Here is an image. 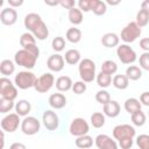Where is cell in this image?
Wrapping results in <instances>:
<instances>
[{"label":"cell","mask_w":149,"mask_h":149,"mask_svg":"<svg viewBox=\"0 0 149 149\" xmlns=\"http://www.w3.org/2000/svg\"><path fill=\"white\" fill-rule=\"evenodd\" d=\"M24 27L28 29L29 33H31L35 38L40 41H44L49 36V29L42 17L37 13H29L24 16L23 20Z\"/></svg>","instance_id":"6da1fadb"},{"label":"cell","mask_w":149,"mask_h":149,"mask_svg":"<svg viewBox=\"0 0 149 149\" xmlns=\"http://www.w3.org/2000/svg\"><path fill=\"white\" fill-rule=\"evenodd\" d=\"M78 71L83 81L91 83L95 78V63L90 58H84L78 65Z\"/></svg>","instance_id":"7a4b0ae2"},{"label":"cell","mask_w":149,"mask_h":149,"mask_svg":"<svg viewBox=\"0 0 149 149\" xmlns=\"http://www.w3.org/2000/svg\"><path fill=\"white\" fill-rule=\"evenodd\" d=\"M36 61H37V57L26 49H21L19 51H16L15 56H14L15 64H17L22 68H26L27 70L33 69L36 64Z\"/></svg>","instance_id":"3957f363"},{"label":"cell","mask_w":149,"mask_h":149,"mask_svg":"<svg viewBox=\"0 0 149 149\" xmlns=\"http://www.w3.org/2000/svg\"><path fill=\"white\" fill-rule=\"evenodd\" d=\"M36 76L26 70V71H20L19 73L15 74V78H14V84L16 87H19L20 90H27V88H30V87H34L35 83H36Z\"/></svg>","instance_id":"277c9868"},{"label":"cell","mask_w":149,"mask_h":149,"mask_svg":"<svg viewBox=\"0 0 149 149\" xmlns=\"http://www.w3.org/2000/svg\"><path fill=\"white\" fill-rule=\"evenodd\" d=\"M141 33H142V29L136 24L135 21L133 22H129L125 26V28L121 30V40L123 42L127 43H132L134 41H136L140 36H141Z\"/></svg>","instance_id":"5b68a950"},{"label":"cell","mask_w":149,"mask_h":149,"mask_svg":"<svg viewBox=\"0 0 149 149\" xmlns=\"http://www.w3.org/2000/svg\"><path fill=\"white\" fill-rule=\"evenodd\" d=\"M0 94H1V98L9 99V100H14L17 97V88L15 84H13L10 79L7 77L0 78Z\"/></svg>","instance_id":"8992f818"},{"label":"cell","mask_w":149,"mask_h":149,"mask_svg":"<svg viewBox=\"0 0 149 149\" xmlns=\"http://www.w3.org/2000/svg\"><path fill=\"white\" fill-rule=\"evenodd\" d=\"M116 55H118V58L120 59V62L123 64H132L137 59L136 52L128 44L119 45L116 49Z\"/></svg>","instance_id":"52a82bcc"},{"label":"cell","mask_w":149,"mask_h":149,"mask_svg":"<svg viewBox=\"0 0 149 149\" xmlns=\"http://www.w3.org/2000/svg\"><path fill=\"white\" fill-rule=\"evenodd\" d=\"M54 85H55V77H54V74L50 73V72H47V73H43L41 77H38L36 79L34 88L38 93H47L48 91H50V88Z\"/></svg>","instance_id":"ba28073f"},{"label":"cell","mask_w":149,"mask_h":149,"mask_svg":"<svg viewBox=\"0 0 149 149\" xmlns=\"http://www.w3.org/2000/svg\"><path fill=\"white\" fill-rule=\"evenodd\" d=\"M69 130H70L71 135L76 136V137H79V136H83V135H87V133L90 130V126H88V123L85 119L74 118L70 123Z\"/></svg>","instance_id":"9c48e42d"},{"label":"cell","mask_w":149,"mask_h":149,"mask_svg":"<svg viewBox=\"0 0 149 149\" xmlns=\"http://www.w3.org/2000/svg\"><path fill=\"white\" fill-rule=\"evenodd\" d=\"M135 135H136L135 128L127 123L118 125L113 128V137L116 141H121L123 139H134Z\"/></svg>","instance_id":"30bf717a"},{"label":"cell","mask_w":149,"mask_h":149,"mask_svg":"<svg viewBox=\"0 0 149 149\" xmlns=\"http://www.w3.org/2000/svg\"><path fill=\"white\" fill-rule=\"evenodd\" d=\"M1 129L3 132L7 133H14L19 126H21V120H20V115H17L16 113H9L6 116L2 118L1 120Z\"/></svg>","instance_id":"8fae6325"},{"label":"cell","mask_w":149,"mask_h":149,"mask_svg":"<svg viewBox=\"0 0 149 149\" xmlns=\"http://www.w3.org/2000/svg\"><path fill=\"white\" fill-rule=\"evenodd\" d=\"M41 123L35 116H26L21 121V130L24 135H35L40 132Z\"/></svg>","instance_id":"7c38bea8"},{"label":"cell","mask_w":149,"mask_h":149,"mask_svg":"<svg viewBox=\"0 0 149 149\" xmlns=\"http://www.w3.org/2000/svg\"><path fill=\"white\" fill-rule=\"evenodd\" d=\"M42 121H43V125L44 127L48 129V130H56L59 126V119H58V115L51 111V109H47L43 115H42Z\"/></svg>","instance_id":"4fadbf2b"},{"label":"cell","mask_w":149,"mask_h":149,"mask_svg":"<svg viewBox=\"0 0 149 149\" xmlns=\"http://www.w3.org/2000/svg\"><path fill=\"white\" fill-rule=\"evenodd\" d=\"M94 143L98 149H118L119 146L115 140H113L111 136L106 134H99L95 137Z\"/></svg>","instance_id":"5bb4252c"},{"label":"cell","mask_w":149,"mask_h":149,"mask_svg":"<svg viewBox=\"0 0 149 149\" xmlns=\"http://www.w3.org/2000/svg\"><path fill=\"white\" fill-rule=\"evenodd\" d=\"M0 21L3 26H13L17 21V12L12 7H6L0 13Z\"/></svg>","instance_id":"9a60e30c"},{"label":"cell","mask_w":149,"mask_h":149,"mask_svg":"<svg viewBox=\"0 0 149 149\" xmlns=\"http://www.w3.org/2000/svg\"><path fill=\"white\" fill-rule=\"evenodd\" d=\"M47 65L49 68L50 71L52 72H59L64 69V65H65V59L62 55L59 54H54L51 55L48 61H47Z\"/></svg>","instance_id":"2e32d148"},{"label":"cell","mask_w":149,"mask_h":149,"mask_svg":"<svg viewBox=\"0 0 149 149\" xmlns=\"http://www.w3.org/2000/svg\"><path fill=\"white\" fill-rule=\"evenodd\" d=\"M49 105L51 108L55 109H62L66 105V98L63 93H52L49 97Z\"/></svg>","instance_id":"e0dca14e"},{"label":"cell","mask_w":149,"mask_h":149,"mask_svg":"<svg viewBox=\"0 0 149 149\" xmlns=\"http://www.w3.org/2000/svg\"><path fill=\"white\" fill-rule=\"evenodd\" d=\"M120 111H121V107L119 102L115 100H111L108 104L104 105V108H102L104 114L108 118H116L120 114Z\"/></svg>","instance_id":"ac0fdd59"},{"label":"cell","mask_w":149,"mask_h":149,"mask_svg":"<svg viewBox=\"0 0 149 149\" xmlns=\"http://www.w3.org/2000/svg\"><path fill=\"white\" fill-rule=\"evenodd\" d=\"M55 85H56V88L59 92H66V91L72 90L73 81L69 76H61V77H58L56 79V84Z\"/></svg>","instance_id":"d6986e66"},{"label":"cell","mask_w":149,"mask_h":149,"mask_svg":"<svg viewBox=\"0 0 149 149\" xmlns=\"http://www.w3.org/2000/svg\"><path fill=\"white\" fill-rule=\"evenodd\" d=\"M100 42L106 48H114V47H118L119 45L120 37L115 33H107V34H105L101 37Z\"/></svg>","instance_id":"ffe728a7"},{"label":"cell","mask_w":149,"mask_h":149,"mask_svg":"<svg viewBox=\"0 0 149 149\" xmlns=\"http://www.w3.org/2000/svg\"><path fill=\"white\" fill-rule=\"evenodd\" d=\"M31 111V105L28 100L21 99L15 104V113L20 116H27Z\"/></svg>","instance_id":"44dd1931"},{"label":"cell","mask_w":149,"mask_h":149,"mask_svg":"<svg viewBox=\"0 0 149 149\" xmlns=\"http://www.w3.org/2000/svg\"><path fill=\"white\" fill-rule=\"evenodd\" d=\"M126 112H128L130 115L134 114L135 112L137 111H141V107H142V104L140 102L139 99L136 98H128L126 101H125V105H123Z\"/></svg>","instance_id":"7402d4cb"},{"label":"cell","mask_w":149,"mask_h":149,"mask_svg":"<svg viewBox=\"0 0 149 149\" xmlns=\"http://www.w3.org/2000/svg\"><path fill=\"white\" fill-rule=\"evenodd\" d=\"M80 52L77 50V49H70L65 52L64 55V59L68 64L70 65H76V64H79L80 63Z\"/></svg>","instance_id":"603a6c76"},{"label":"cell","mask_w":149,"mask_h":149,"mask_svg":"<svg viewBox=\"0 0 149 149\" xmlns=\"http://www.w3.org/2000/svg\"><path fill=\"white\" fill-rule=\"evenodd\" d=\"M113 86L118 90H126L129 85V79L127 78L126 74H115L113 77Z\"/></svg>","instance_id":"cb8c5ba5"},{"label":"cell","mask_w":149,"mask_h":149,"mask_svg":"<svg viewBox=\"0 0 149 149\" xmlns=\"http://www.w3.org/2000/svg\"><path fill=\"white\" fill-rule=\"evenodd\" d=\"M68 17H69V21L74 24V26H78L83 22V12L79 9V8H71L69 10V14H68Z\"/></svg>","instance_id":"d4e9b609"},{"label":"cell","mask_w":149,"mask_h":149,"mask_svg":"<svg viewBox=\"0 0 149 149\" xmlns=\"http://www.w3.org/2000/svg\"><path fill=\"white\" fill-rule=\"evenodd\" d=\"M15 71V65L10 59H3L0 63V72L3 77H8L13 74Z\"/></svg>","instance_id":"484cf974"},{"label":"cell","mask_w":149,"mask_h":149,"mask_svg":"<svg viewBox=\"0 0 149 149\" xmlns=\"http://www.w3.org/2000/svg\"><path fill=\"white\" fill-rule=\"evenodd\" d=\"M107 10V5L105 1L101 0H92V5H91V12H93L95 15L101 16L106 13Z\"/></svg>","instance_id":"4316f807"},{"label":"cell","mask_w":149,"mask_h":149,"mask_svg":"<svg viewBox=\"0 0 149 149\" xmlns=\"http://www.w3.org/2000/svg\"><path fill=\"white\" fill-rule=\"evenodd\" d=\"M76 147L79 149H88L93 146V139L90 135H83L76 139Z\"/></svg>","instance_id":"83f0119b"},{"label":"cell","mask_w":149,"mask_h":149,"mask_svg":"<svg viewBox=\"0 0 149 149\" xmlns=\"http://www.w3.org/2000/svg\"><path fill=\"white\" fill-rule=\"evenodd\" d=\"M81 30L76 28V27H72V28H69L68 31H66V40L71 43H78L80 42L81 40Z\"/></svg>","instance_id":"f1b7e54d"},{"label":"cell","mask_w":149,"mask_h":149,"mask_svg":"<svg viewBox=\"0 0 149 149\" xmlns=\"http://www.w3.org/2000/svg\"><path fill=\"white\" fill-rule=\"evenodd\" d=\"M106 115L101 112H94L91 115V125L94 128H101L106 122Z\"/></svg>","instance_id":"f546056e"},{"label":"cell","mask_w":149,"mask_h":149,"mask_svg":"<svg viewBox=\"0 0 149 149\" xmlns=\"http://www.w3.org/2000/svg\"><path fill=\"white\" fill-rule=\"evenodd\" d=\"M126 76L129 80H139L142 77V70L136 65H130L126 70Z\"/></svg>","instance_id":"4dcf8cb0"},{"label":"cell","mask_w":149,"mask_h":149,"mask_svg":"<svg viewBox=\"0 0 149 149\" xmlns=\"http://www.w3.org/2000/svg\"><path fill=\"white\" fill-rule=\"evenodd\" d=\"M97 84L100 86V87H102V88H106V87H108L111 84H112V76L111 74H107V73H105V72H99L98 74H97Z\"/></svg>","instance_id":"1f68e13d"},{"label":"cell","mask_w":149,"mask_h":149,"mask_svg":"<svg viewBox=\"0 0 149 149\" xmlns=\"http://www.w3.org/2000/svg\"><path fill=\"white\" fill-rule=\"evenodd\" d=\"M34 44H36V38H35V36L31 33L27 31V33H23L21 35V37H20V45L22 47V49L26 48V47H29V45H34Z\"/></svg>","instance_id":"d6a6232c"},{"label":"cell","mask_w":149,"mask_h":149,"mask_svg":"<svg viewBox=\"0 0 149 149\" xmlns=\"http://www.w3.org/2000/svg\"><path fill=\"white\" fill-rule=\"evenodd\" d=\"M118 71V65L112 59H107L101 64V72H105L107 74H114Z\"/></svg>","instance_id":"836d02e7"},{"label":"cell","mask_w":149,"mask_h":149,"mask_svg":"<svg viewBox=\"0 0 149 149\" xmlns=\"http://www.w3.org/2000/svg\"><path fill=\"white\" fill-rule=\"evenodd\" d=\"M135 22H136V24H137L140 28L146 27V26L149 23V14H148L146 10L140 9V10L137 12V14H136V20H135Z\"/></svg>","instance_id":"e575fe53"},{"label":"cell","mask_w":149,"mask_h":149,"mask_svg":"<svg viewBox=\"0 0 149 149\" xmlns=\"http://www.w3.org/2000/svg\"><path fill=\"white\" fill-rule=\"evenodd\" d=\"M130 118H132V122H133L135 126H137V127L143 126V125L146 123V121H147V116H146V114H144L142 111L135 112L134 114L130 115Z\"/></svg>","instance_id":"d590c367"},{"label":"cell","mask_w":149,"mask_h":149,"mask_svg":"<svg viewBox=\"0 0 149 149\" xmlns=\"http://www.w3.org/2000/svg\"><path fill=\"white\" fill-rule=\"evenodd\" d=\"M13 108H15L14 105V100H9V99H5L1 98L0 99V113H8L10 112Z\"/></svg>","instance_id":"8d00e7d4"},{"label":"cell","mask_w":149,"mask_h":149,"mask_svg":"<svg viewBox=\"0 0 149 149\" xmlns=\"http://www.w3.org/2000/svg\"><path fill=\"white\" fill-rule=\"evenodd\" d=\"M95 100L104 106V105H106V104H108L111 101V95L106 90L102 88V90H100V91H98L95 93Z\"/></svg>","instance_id":"74e56055"},{"label":"cell","mask_w":149,"mask_h":149,"mask_svg":"<svg viewBox=\"0 0 149 149\" xmlns=\"http://www.w3.org/2000/svg\"><path fill=\"white\" fill-rule=\"evenodd\" d=\"M64 47H65V40L64 37L62 36H57L52 40L51 42V48L56 51V52H61L62 50H64Z\"/></svg>","instance_id":"f35d334b"},{"label":"cell","mask_w":149,"mask_h":149,"mask_svg":"<svg viewBox=\"0 0 149 149\" xmlns=\"http://www.w3.org/2000/svg\"><path fill=\"white\" fill-rule=\"evenodd\" d=\"M136 144L139 149H149V135L141 134L136 137Z\"/></svg>","instance_id":"ab89813d"},{"label":"cell","mask_w":149,"mask_h":149,"mask_svg":"<svg viewBox=\"0 0 149 149\" xmlns=\"http://www.w3.org/2000/svg\"><path fill=\"white\" fill-rule=\"evenodd\" d=\"M72 91H73V93H76V94H83V93L86 91V83L83 81V80H79V81L73 83Z\"/></svg>","instance_id":"60d3db41"},{"label":"cell","mask_w":149,"mask_h":149,"mask_svg":"<svg viewBox=\"0 0 149 149\" xmlns=\"http://www.w3.org/2000/svg\"><path fill=\"white\" fill-rule=\"evenodd\" d=\"M140 66L141 69L146 70V71H149V52H143L141 56H140Z\"/></svg>","instance_id":"b9f144b4"},{"label":"cell","mask_w":149,"mask_h":149,"mask_svg":"<svg viewBox=\"0 0 149 149\" xmlns=\"http://www.w3.org/2000/svg\"><path fill=\"white\" fill-rule=\"evenodd\" d=\"M78 8L84 12V13H87L91 10V5H92V0H79L78 1Z\"/></svg>","instance_id":"7bdbcfd3"},{"label":"cell","mask_w":149,"mask_h":149,"mask_svg":"<svg viewBox=\"0 0 149 149\" xmlns=\"http://www.w3.org/2000/svg\"><path fill=\"white\" fill-rule=\"evenodd\" d=\"M134 140L133 139H123L121 141H118V144L121 149H130L133 147Z\"/></svg>","instance_id":"ee69618b"},{"label":"cell","mask_w":149,"mask_h":149,"mask_svg":"<svg viewBox=\"0 0 149 149\" xmlns=\"http://www.w3.org/2000/svg\"><path fill=\"white\" fill-rule=\"evenodd\" d=\"M59 5L63 7V8H65V9H71V8H74L76 7V2L73 1V0H62V1H59Z\"/></svg>","instance_id":"f6af8a7d"},{"label":"cell","mask_w":149,"mask_h":149,"mask_svg":"<svg viewBox=\"0 0 149 149\" xmlns=\"http://www.w3.org/2000/svg\"><path fill=\"white\" fill-rule=\"evenodd\" d=\"M140 102H141L142 105L149 107V92H148V91L141 93V95H140Z\"/></svg>","instance_id":"bcb514c9"},{"label":"cell","mask_w":149,"mask_h":149,"mask_svg":"<svg viewBox=\"0 0 149 149\" xmlns=\"http://www.w3.org/2000/svg\"><path fill=\"white\" fill-rule=\"evenodd\" d=\"M140 48L144 50V52H149V37H144L140 41Z\"/></svg>","instance_id":"7dc6e473"},{"label":"cell","mask_w":149,"mask_h":149,"mask_svg":"<svg viewBox=\"0 0 149 149\" xmlns=\"http://www.w3.org/2000/svg\"><path fill=\"white\" fill-rule=\"evenodd\" d=\"M7 2H8V5H9V7H12V8L20 7V6L23 5V0H8Z\"/></svg>","instance_id":"c3c4849f"},{"label":"cell","mask_w":149,"mask_h":149,"mask_svg":"<svg viewBox=\"0 0 149 149\" xmlns=\"http://www.w3.org/2000/svg\"><path fill=\"white\" fill-rule=\"evenodd\" d=\"M9 149H27V148H26V146H24L23 143H21V142H14V143L10 144Z\"/></svg>","instance_id":"681fc988"},{"label":"cell","mask_w":149,"mask_h":149,"mask_svg":"<svg viewBox=\"0 0 149 149\" xmlns=\"http://www.w3.org/2000/svg\"><path fill=\"white\" fill-rule=\"evenodd\" d=\"M141 9L146 10V12L149 14V0H144V1L141 3Z\"/></svg>","instance_id":"f907efd6"},{"label":"cell","mask_w":149,"mask_h":149,"mask_svg":"<svg viewBox=\"0 0 149 149\" xmlns=\"http://www.w3.org/2000/svg\"><path fill=\"white\" fill-rule=\"evenodd\" d=\"M44 3L49 5V6H57V5H59V1H48V0H45Z\"/></svg>","instance_id":"816d5d0a"},{"label":"cell","mask_w":149,"mask_h":149,"mask_svg":"<svg viewBox=\"0 0 149 149\" xmlns=\"http://www.w3.org/2000/svg\"><path fill=\"white\" fill-rule=\"evenodd\" d=\"M120 3V1L118 0V1H111V0H107L106 1V5H111V6H116V5H119Z\"/></svg>","instance_id":"f5cc1de1"},{"label":"cell","mask_w":149,"mask_h":149,"mask_svg":"<svg viewBox=\"0 0 149 149\" xmlns=\"http://www.w3.org/2000/svg\"><path fill=\"white\" fill-rule=\"evenodd\" d=\"M3 146H5V132L2 130L1 132V149L3 148Z\"/></svg>","instance_id":"db71d44e"},{"label":"cell","mask_w":149,"mask_h":149,"mask_svg":"<svg viewBox=\"0 0 149 149\" xmlns=\"http://www.w3.org/2000/svg\"><path fill=\"white\" fill-rule=\"evenodd\" d=\"M148 116H149V111H148Z\"/></svg>","instance_id":"11a10c76"}]
</instances>
